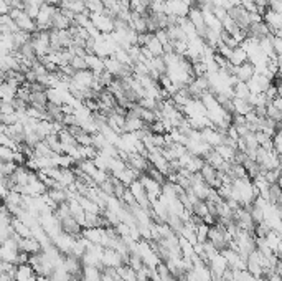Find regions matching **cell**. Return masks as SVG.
Here are the masks:
<instances>
[{
    "label": "cell",
    "mask_w": 282,
    "mask_h": 281,
    "mask_svg": "<svg viewBox=\"0 0 282 281\" xmlns=\"http://www.w3.org/2000/svg\"><path fill=\"white\" fill-rule=\"evenodd\" d=\"M266 118L272 119V121H276V123H281V119H282V111H281V109H277V108H274L272 104L269 103V104H266Z\"/></svg>",
    "instance_id": "e0dca14e"
},
{
    "label": "cell",
    "mask_w": 282,
    "mask_h": 281,
    "mask_svg": "<svg viewBox=\"0 0 282 281\" xmlns=\"http://www.w3.org/2000/svg\"><path fill=\"white\" fill-rule=\"evenodd\" d=\"M46 195L53 200L56 205L66 202V192L61 190V188H50V190H46Z\"/></svg>",
    "instance_id": "4fadbf2b"
},
{
    "label": "cell",
    "mask_w": 282,
    "mask_h": 281,
    "mask_svg": "<svg viewBox=\"0 0 282 281\" xmlns=\"http://www.w3.org/2000/svg\"><path fill=\"white\" fill-rule=\"evenodd\" d=\"M154 37L159 40L162 45H165V43H168V37H167V31L165 30H157L155 33H154Z\"/></svg>",
    "instance_id": "cb8c5ba5"
},
{
    "label": "cell",
    "mask_w": 282,
    "mask_h": 281,
    "mask_svg": "<svg viewBox=\"0 0 282 281\" xmlns=\"http://www.w3.org/2000/svg\"><path fill=\"white\" fill-rule=\"evenodd\" d=\"M228 62L231 63L233 66H239V65H243L244 62H248V53H246L244 48L236 47V48H233L231 56H229Z\"/></svg>",
    "instance_id": "52a82bcc"
},
{
    "label": "cell",
    "mask_w": 282,
    "mask_h": 281,
    "mask_svg": "<svg viewBox=\"0 0 282 281\" xmlns=\"http://www.w3.org/2000/svg\"><path fill=\"white\" fill-rule=\"evenodd\" d=\"M84 62H86V68H88V70L92 71V75L99 76L104 71L103 58H99V56H96V55H86V56H84Z\"/></svg>",
    "instance_id": "5b68a950"
},
{
    "label": "cell",
    "mask_w": 282,
    "mask_h": 281,
    "mask_svg": "<svg viewBox=\"0 0 282 281\" xmlns=\"http://www.w3.org/2000/svg\"><path fill=\"white\" fill-rule=\"evenodd\" d=\"M144 174H147L148 177H150L152 180H155L157 184H160V186H162V184L165 182V175L159 171V169H155L154 166H152V164H148L147 171L144 172Z\"/></svg>",
    "instance_id": "9a60e30c"
},
{
    "label": "cell",
    "mask_w": 282,
    "mask_h": 281,
    "mask_svg": "<svg viewBox=\"0 0 282 281\" xmlns=\"http://www.w3.org/2000/svg\"><path fill=\"white\" fill-rule=\"evenodd\" d=\"M249 94L251 93H249V90H248V84L243 83V81H236V84L233 86V98L246 99Z\"/></svg>",
    "instance_id": "7c38bea8"
},
{
    "label": "cell",
    "mask_w": 282,
    "mask_h": 281,
    "mask_svg": "<svg viewBox=\"0 0 282 281\" xmlns=\"http://www.w3.org/2000/svg\"><path fill=\"white\" fill-rule=\"evenodd\" d=\"M43 142L46 144L48 147H50L51 151L55 152V154H63V147H61V142H59V139H58V136L56 134H48L45 139H43Z\"/></svg>",
    "instance_id": "ba28073f"
},
{
    "label": "cell",
    "mask_w": 282,
    "mask_h": 281,
    "mask_svg": "<svg viewBox=\"0 0 282 281\" xmlns=\"http://www.w3.org/2000/svg\"><path fill=\"white\" fill-rule=\"evenodd\" d=\"M63 268L66 270L70 275L73 276H81V271H83V263H81V258H76L73 255H64V260H63Z\"/></svg>",
    "instance_id": "7a4b0ae2"
},
{
    "label": "cell",
    "mask_w": 282,
    "mask_h": 281,
    "mask_svg": "<svg viewBox=\"0 0 282 281\" xmlns=\"http://www.w3.org/2000/svg\"><path fill=\"white\" fill-rule=\"evenodd\" d=\"M146 126L142 119L139 118H126V124H124V132H135Z\"/></svg>",
    "instance_id": "30bf717a"
},
{
    "label": "cell",
    "mask_w": 282,
    "mask_h": 281,
    "mask_svg": "<svg viewBox=\"0 0 282 281\" xmlns=\"http://www.w3.org/2000/svg\"><path fill=\"white\" fill-rule=\"evenodd\" d=\"M256 73L254 70V65H252L251 62H244L243 65L236 66L235 68V76L237 81H243V83H248L249 79L252 78V75Z\"/></svg>",
    "instance_id": "3957f363"
},
{
    "label": "cell",
    "mask_w": 282,
    "mask_h": 281,
    "mask_svg": "<svg viewBox=\"0 0 282 281\" xmlns=\"http://www.w3.org/2000/svg\"><path fill=\"white\" fill-rule=\"evenodd\" d=\"M213 149L218 152L221 156V159L226 160V162H231L233 157H235V152H236V149H233V147H229V146H224V144H220V146L213 147Z\"/></svg>",
    "instance_id": "8fae6325"
},
{
    "label": "cell",
    "mask_w": 282,
    "mask_h": 281,
    "mask_svg": "<svg viewBox=\"0 0 282 281\" xmlns=\"http://www.w3.org/2000/svg\"><path fill=\"white\" fill-rule=\"evenodd\" d=\"M226 15L236 23V27L239 28V30H243V31L248 30L249 23H251L249 22V12L246 10L243 5L229 7V9L226 10Z\"/></svg>",
    "instance_id": "6da1fadb"
},
{
    "label": "cell",
    "mask_w": 282,
    "mask_h": 281,
    "mask_svg": "<svg viewBox=\"0 0 282 281\" xmlns=\"http://www.w3.org/2000/svg\"><path fill=\"white\" fill-rule=\"evenodd\" d=\"M271 104L274 108H277V109H281L282 111V99H281V96H276V98L272 99Z\"/></svg>",
    "instance_id": "d4e9b609"
},
{
    "label": "cell",
    "mask_w": 282,
    "mask_h": 281,
    "mask_svg": "<svg viewBox=\"0 0 282 281\" xmlns=\"http://www.w3.org/2000/svg\"><path fill=\"white\" fill-rule=\"evenodd\" d=\"M43 3H46V5H53V7H58L59 0H43Z\"/></svg>",
    "instance_id": "4316f807"
},
{
    "label": "cell",
    "mask_w": 282,
    "mask_h": 281,
    "mask_svg": "<svg viewBox=\"0 0 282 281\" xmlns=\"http://www.w3.org/2000/svg\"><path fill=\"white\" fill-rule=\"evenodd\" d=\"M192 215H196V217H200V219H203L205 215H208V208H207V203H205V200H196V202L193 203Z\"/></svg>",
    "instance_id": "2e32d148"
},
{
    "label": "cell",
    "mask_w": 282,
    "mask_h": 281,
    "mask_svg": "<svg viewBox=\"0 0 282 281\" xmlns=\"http://www.w3.org/2000/svg\"><path fill=\"white\" fill-rule=\"evenodd\" d=\"M12 281H15V280H12Z\"/></svg>",
    "instance_id": "f546056e"
},
{
    "label": "cell",
    "mask_w": 282,
    "mask_h": 281,
    "mask_svg": "<svg viewBox=\"0 0 282 281\" xmlns=\"http://www.w3.org/2000/svg\"><path fill=\"white\" fill-rule=\"evenodd\" d=\"M147 48H148V51H150L152 55L154 56H162L163 55V50H162V43L157 40L154 35H152L150 38H148V42H147V45H146Z\"/></svg>",
    "instance_id": "5bb4252c"
},
{
    "label": "cell",
    "mask_w": 282,
    "mask_h": 281,
    "mask_svg": "<svg viewBox=\"0 0 282 281\" xmlns=\"http://www.w3.org/2000/svg\"><path fill=\"white\" fill-rule=\"evenodd\" d=\"M208 225L207 223H201L198 227L195 228V235H196V242L198 243H205L208 238Z\"/></svg>",
    "instance_id": "ac0fdd59"
},
{
    "label": "cell",
    "mask_w": 282,
    "mask_h": 281,
    "mask_svg": "<svg viewBox=\"0 0 282 281\" xmlns=\"http://www.w3.org/2000/svg\"><path fill=\"white\" fill-rule=\"evenodd\" d=\"M233 106H235V114H248L249 111H252V106L248 103V99L241 98H233Z\"/></svg>",
    "instance_id": "9c48e42d"
},
{
    "label": "cell",
    "mask_w": 282,
    "mask_h": 281,
    "mask_svg": "<svg viewBox=\"0 0 282 281\" xmlns=\"http://www.w3.org/2000/svg\"><path fill=\"white\" fill-rule=\"evenodd\" d=\"M272 140V151L276 152V154H281L282 152V134L281 131H276V134L271 138Z\"/></svg>",
    "instance_id": "d6986e66"
},
{
    "label": "cell",
    "mask_w": 282,
    "mask_h": 281,
    "mask_svg": "<svg viewBox=\"0 0 282 281\" xmlns=\"http://www.w3.org/2000/svg\"><path fill=\"white\" fill-rule=\"evenodd\" d=\"M103 234H104V228H83L81 230V236L86 240H89L91 243L94 245H99L101 243V238H103Z\"/></svg>",
    "instance_id": "8992f818"
},
{
    "label": "cell",
    "mask_w": 282,
    "mask_h": 281,
    "mask_svg": "<svg viewBox=\"0 0 282 281\" xmlns=\"http://www.w3.org/2000/svg\"><path fill=\"white\" fill-rule=\"evenodd\" d=\"M76 142H78V146H91V134H86V132H83V134H79L78 138H76Z\"/></svg>",
    "instance_id": "7402d4cb"
},
{
    "label": "cell",
    "mask_w": 282,
    "mask_h": 281,
    "mask_svg": "<svg viewBox=\"0 0 282 281\" xmlns=\"http://www.w3.org/2000/svg\"><path fill=\"white\" fill-rule=\"evenodd\" d=\"M211 14L215 15V18L216 20H223L224 17H226V9H223V7H213L211 9Z\"/></svg>",
    "instance_id": "603a6c76"
},
{
    "label": "cell",
    "mask_w": 282,
    "mask_h": 281,
    "mask_svg": "<svg viewBox=\"0 0 282 281\" xmlns=\"http://www.w3.org/2000/svg\"><path fill=\"white\" fill-rule=\"evenodd\" d=\"M226 2H228V5H229V7H237V5H241L239 0H226Z\"/></svg>",
    "instance_id": "83f0119b"
},
{
    "label": "cell",
    "mask_w": 282,
    "mask_h": 281,
    "mask_svg": "<svg viewBox=\"0 0 282 281\" xmlns=\"http://www.w3.org/2000/svg\"><path fill=\"white\" fill-rule=\"evenodd\" d=\"M18 250L25 251L28 255H35V253L42 251V245L35 236H30V238H20L18 240Z\"/></svg>",
    "instance_id": "277c9868"
},
{
    "label": "cell",
    "mask_w": 282,
    "mask_h": 281,
    "mask_svg": "<svg viewBox=\"0 0 282 281\" xmlns=\"http://www.w3.org/2000/svg\"><path fill=\"white\" fill-rule=\"evenodd\" d=\"M12 159H14V149L0 146V162H12Z\"/></svg>",
    "instance_id": "ffe728a7"
},
{
    "label": "cell",
    "mask_w": 282,
    "mask_h": 281,
    "mask_svg": "<svg viewBox=\"0 0 282 281\" xmlns=\"http://www.w3.org/2000/svg\"><path fill=\"white\" fill-rule=\"evenodd\" d=\"M14 278L9 275V273H0V281H12Z\"/></svg>",
    "instance_id": "484cf974"
},
{
    "label": "cell",
    "mask_w": 282,
    "mask_h": 281,
    "mask_svg": "<svg viewBox=\"0 0 282 281\" xmlns=\"http://www.w3.org/2000/svg\"><path fill=\"white\" fill-rule=\"evenodd\" d=\"M154 2H157V3H165L167 0H154Z\"/></svg>",
    "instance_id": "f1b7e54d"
},
{
    "label": "cell",
    "mask_w": 282,
    "mask_h": 281,
    "mask_svg": "<svg viewBox=\"0 0 282 281\" xmlns=\"http://www.w3.org/2000/svg\"><path fill=\"white\" fill-rule=\"evenodd\" d=\"M71 68H73L74 71H81V70H88L86 68V62H84V58H81V56H73L70 62Z\"/></svg>",
    "instance_id": "44dd1931"
}]
</instances>
